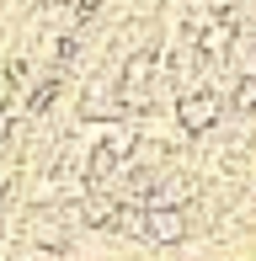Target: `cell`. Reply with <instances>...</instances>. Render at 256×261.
I'll return each mask as SVG.
<instances>
[{
    "instance_id": "6da1fadb",
    "label": "cell",
    "mask_w": 256,
    "mask_h": 261,
    "mask_svg": "<svg viewBox=\"0 0 256 261\" xmlns=\"http://www.w3.org/2000/svg\"><path fill=\"white\" fill-rule=\"evenodd\" d=\"M176 117H182L187 134H208V128L219 123V96H214V91H182Z\"/></svg>"
},
{
    "instance_id": "7a4b0ae2",
    "label": "cell",
    "mask_w": 256,
    "mask_h": 261,
    "mask_svg": "<svg viewBox=\"0 0 256 261\" xmlns=\"http://www.w3.org/2000/svg\"><path fill=\"white\" fill-rule=\"evenodd\" d=\"M160 69L155 54H134L123 69V107H149V75Z\"/></svg>"
},
{
    "instance_id": "3957f363",
    "label": "cell",
    "mask_w": 256,
    "mask_h": 261,
    "mask_svg": "<svg viewBox=\"0 0 256 261\" xmlns=\"http://www.w3.org/2000/svg\"><path fill=\"white\" fill-rule=\"evenodd\" d=\"M144 234L149 240H182L187 234V219H182V208H160V203H149V213H144Z\"/></svg>"
},
{
    "instance_id": "277c9868",
    "label": "cell",
    "mask_w": 256,
    "mask_h": 261,
    "mask_svg": "<svg viewBox=\"0 0 256 261\" xmlns=\"http://www.w3.org/2000/svg\"><path fill=\"white\" fill-rule=\"evenodd\" d=\"M107 149H112V155H134V128H107Z\"/></svg>"
},
{
    "instance_id": "5b68a950",
    "label": "cell",
    "mask_w": 256,
    "mask_h": 261,
    "mask_svg": "<svg viewBox=\"0 0 256 261\" xmlns=\"http://www.w3.org/2000/svg\"><path fill=\"white\" fill-rule=\"evenodd\" d=\"M235 107H240V112H251V107H256V75H246V80H240V91H235Z\"/></svg>"
},
{
    "instance_id": "8992f818",
    "label": "cell",
    "mask_w": 256,
    "mask_h": 261,
    "mask_svg": "<svg viewBox=\"0 0 256 261\" xmlns=\"http://www.w3.org/2000/svg\"><path fill=\"white\" fill-rule=\"evenodd\" d=\"M240 75H256V43H240Z\"/></svg>"
},
{
    "instance_id": "52a82bcc",
    "label": "cell",
    "mask_w": 256,
    "mask_h": 261,
    "mask_svg": "<svg viewBox=\"0 0 256 261\" xmlns=\"http://www.w3.org/2000/svg\"><path fill=\"white\" fill-rule=\"evenodd\" d=\"M235 6H240V0H235Z\"/></svg>"
}]
</instances>
